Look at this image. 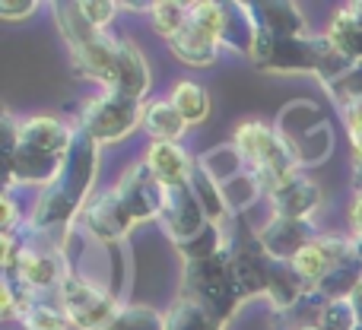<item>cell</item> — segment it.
Returning a JSON list of instances; mask_svg holds the SVG:
<instances>
[{"label":"cell","instance_id":"6da1fadb","mask_svg":"<svg viewBox=\"0 0 362 330\" xmlns=\"http://www.w3.org/2000/svg\"><path fill=\"white\" fill-rule=\"evenodd\" d=\"M76 131H70L54 114H38L19 124V146L13 159L6 163V181L48 187L61 175L74 150Z\"/></svg>","mask_w":362,"mask_h":330},{"label":"cell","instance_id":"7a4b0ae2","mask_svg":"<svg viewBox=\"0 0 362 330\" xmlns=\"http://www.w3.org/2000/svg\"><path fill=\"white\" fill-rule=\"evenodd\" d=\"M248 57L255 61V67L274 73H315L325 86H331L353 67V61H346L327 38H280L264 29H255V45Z\"/></svg>","mask_w":362,"mask_h":330},{"label":"cell","instance_id":"3957f363","mask_svg":"<svg viewBox=\"0 0 362 330\" xmlns=\"http://www.w3.org/2000/svg\"><path fill=\"white\" fill-rule=\"evenodd\" d=\"M95 146L99 143H93L83 131H76L74 150H70L61 175L38 194V204L32 210V225L35 229H54V225L70 223V216L83 204H89L86 197L95 181Z\"/></svg>","mask_w":362,"mask_h":330},{"label":"cell","instance_id":"277c9868","mask_svg":"<svg viewBox=\"0 0 362 330\" xmlns=\"http://www.w3.org/2000/svg\"><path fill=\"white\" fill-rule=\"evenodd\" d=\"M185 299L197 302L219 324H226V321L235 314L245 293H242V286H238L229 248H223L219 254L206 257V261L185 264Z\"/></svg>","mask_w":362,"mask_h":330},{"label":"cell","instance_id":"5b68a950","mask_svg":"<svg viewBox=\"0 0 362 330\" xmlns=\"http://www.w3.org/2000/svg\"><path fill=\"white\" fill-rule=\"evenodd\" d=\"M235 150L245 159L251 178L257 181L261 191H274L280 181L296 175V159L289 153L286 140L280 131H274L264 121H245L235 131Z\"/></svg>","mask_w":362,"mask_h":330},{"label":"cell","instance_id":"8992f818","mask_svg":"<svg viewBox=\"0 0 362 330\" xmlns=\"http://www.w3.org/2000/svg\"><path fill=\"white\" fill-rule=\"evenodd\" d=\"M137 124H144V108H140V102L105 89L102 95L86 102L80 131L86 134L93 143H118V140L127 137Z\"/></svg>","mask_w":362,"mask_h":330},{"label":"cell","instance_id":"52a82bcc","mask_svg":"<svg viewBox=\"0 0 362 330\" xmlns=\"http://www.w3.org/2000/svg\"><path fill=\"white\" fill-rule=\"evenodd\" d=\"M61 308L74 330H108L121 312L112 293H102L99 286L80 280V276H67L61 283Z\"/></svg>","mask_w":362,"mask_h":330},{"label":"cell","instance_id":"ba28073f","mask_svg":"<svg viewBox=\"0 0 362 330\" xmlns=\"http://www.w3.org/2000/svg\"><path fill=\"white\" fill-rule=\"evenodd\" d=\"M115 194L124 204V210L131 213L134 223H144V219H159L165 204V184L153 175V168L146 163H134L121 175V181L115 184Z\"/></svg>","mask_w":362,"mask_h":330},{"label":"cell","instance_id":"9c48e42d","mask_svg":"<svg viewBox=\"0 0 362 330\" xmlns=\"http://www.w3.org/2000/svg\"><path fill=\"white\" fill-rule=\"evenodd\" d=\"M229 254H232V267H235L242 293L245 295H257V293L267 295V280H270V264H274V257L264 251L261 238H257L255 232H248L245 223H238V235H235V242L229 244Z\"/></svg>","mask_w":362,"mask_h":330},{"label":"cell","instance_id":"30bf717a","mask_svg":"<svg viewBox=\"0 0 362 330\" xmlns=\"http://www.w3.org/2000/svg\"><path fill=\"white\" fill-rule=\"evenodd\" d=\"M159 223L169 232L172 242L181 244L197 235L210 219L204 216V210H200L197 197L191 194V187L178 184V187H165V204H163V213H159Z\"/></svg>","mask_w":362,"mask_h":330},{"label":"cell","instance_id":"8fae6325","mask_svg":"<svg viewBox=\"0 0 362 330\" xmlns=\"http://www.w3.org/2000/svg\"><path fill=\"white\" fill-rule=\"evenodd\" d=\"M353 251H356L353 242H344V238H334V235H315L289 264H293V270L308 286H318L327 276V270H331L334 264H340L344 257H350Z\"/></svg>","mask_w":362,"mask_h":330},{"label":"cell","instance_id":"7c38bea8","mask_svg":"<svg viewBox=\"0 0 362 330\" xmlns=\"http://www.w3.org/2000/svg\"><path fill=\"white\" fill-rule=\"evenodd\" d=\"M83 223H86V229L93 232L99 242L115 244L131 232L134 219H131V213L124 210V204L118 200V194H115V187H112V191H105V194H95V197L83 206Z\"/></svg>","mask_w":362,"mask_h":330},{"label":"cell","instance_id":"4fadbf2b","mask_svg":"<svg viewBox=\"0 0 362 330\" xmlns=\"http://www.w3.org/2000/svg\"><path fill=\"white\" fill-rule=\"evenodd\" d=\"M264 251L274 261H293L302 248L315 238L308 219H289V216H270V223L257 232Z\"/></svg>","mask_w":362,"mask_h":330},{"label":"cell","instance_id":"5bb4252c","mask_svg":"<svg viewBox=\"0 0 362 330\" xmlns=\"http://www.w3.org/2000/svg\"><path fill=\"white\" fill-rule=\"evenodd\" d=\"M115 67H118V42L105 32L86 42L83 48L74 51V70L86 80H95L102 83L105 89H112L115 83Z\"/></svg>","mask_w":362,"mask_h":330},{"label":"cell","instance_id":"9a60e30c","mask_svg":"<svg viewBox=\"0 0 362 330\" xmlns=\"http://www.w3.org/2000/svg\"><path fill=\"white\" fill-rule=\"evenodd\" d=\"M255 29H264L280 38H302L308 32L305 13L296 4H280V0H261V4H245Z\"/></svg>","mask_w":362,"mask_h":330},{"label":"cell","instance_id":"2e32d148","mask_svg":"<svg viewBox=\"0 0 362 330\" xmlns=\"http://www.w3.org/2000/svg\"><path fill=\"white\" fill-rule=\"evenodd\" d=\"M267 197H270V204H274V216H289V219H308L321 204L318 184L302 178L299 172L289 175L286 181H280Z\"/></svg>","mask_w":362,"mask_h":330},{"label":"cell","instance_id":"e0dca14e","mask_svg":"<svg viewBox=\"0 0 362 330\" xmlns=\"http://www.w3.org/2000/svg\"><path fill=\"white\" fill-rule=\"evenodd\" d=\"M4 276H16L29 293H42V289H51L67 280L64 276V264L54 254H48V251H25V248H19L16 267L4 270Z\"/></svg>","mask_w":362,"mask_h":330},{"label":"cell","instance_id":"ac0fdd59","mask_svg":"<svg viewBox=\"0 0 362 330\" xmlns=\"http://www.w3.org/2000/svg\"><path fill=\"white\" fill-rule=\"evenodd\" d=\"M169 48L178 61L191 64V67H213L216 54H219V38L210 35V32L200 23H194V16H191L185 29L169 38Z\"/></svg>","mask_w":362,"mask_h":330},{"label":"cell","instance_id":"d6986e66","mask_svg":"<svg viewBox=\"0 0 362 330\" xmlns=\"http://www.w3.org/2000/svg\"><path fill=\"white\" fill-rule=\"evenodd\" d=\"M150 86V70H146V57L134 42H118V67H115L112 93H121L127 99L140 102Z\"/></svg>","mask_w":362,"mask_h":330},{"label":"cell","instance_id":"ffe728a7","mask_svg":"<svg viewBox=\"0 0 362 330\" xmlns=\"http://www.w3.org/2000/svg\"><path fill=\"white\" fill-rule=\"evenodd\" d=\"M144 163L153 168V175H156V178L163 181L165 187L187 184V178H191V168H194L191 156H187V153L181 150L178 143H150Z\"/></svg>","mask_w":362,"mask_h":330},{"label":"cell","instance_id":"44dd1931","mask_svg":"<svg viewBox=\"0 0 362 330\" xmlns=\"http://www.w3.org/2000/svg\"><path fill=\"white\" fill-rule=\"evenodd\" d=\"M359 283H362V257L353 251L350 257H344L340 264H334L327 270V276L315 286V295L325 302H346L356 293Z\"/></svg>","mask_w":362,"mask_h":330},{"label":"cell","instance_id":"7402d4cb","mask_svg":"<svg viewBox=\"0 0 362 330\" xmlns=\"http://www.w3.org/2000/svg\"><path fill=\"white\" fill-rule=\"evenodd\" d=\"M187 187H191V194L197 197L200 210H204V216L210 219V223H219V219L226 216V210H229V197H226V191L216 184V178H213L210 168H206L204 163H194Z\"/></svg>","mask_w":362,"mask_h":330},{"label":"cell","instance_id":"603a6c76","mask_svg":"<svg viewBox=\"0 0 362 330\" xmlns=\"http://www.w3.org/2000/svg\"><path fill=\"white\" fill-rule=\"evenodd\" d=\"M308 283L293 270L289 261H274L270 264V280H267V295L276 308H293L305 299Z\"/></svg>","mask_w":362,"mask_h":330},{"label":"cell","instance_id":"cb8c5ba5","mask_svg":"<svg viewBox=\"0 0 362 330\" xmlns=\"http://www.w3.org/2000/svg\"><path fill=\"white\" fill-rule=\"evenodd\" d=\"M325 38L346 57V61H353V64L362 61V19L350 10V6H344V10L334 16V23H331V29H327Z\"/></svg>","mask_w":362,"mask_h":330},{"label":"cell","instance_id":"d4e9b609","mask_svg":"<svg viewBox=\"0 0 362 330\" xmlns=\"http://www.w3.org/2000/svg\"><path fill=\"white\" fill-rule=\"evenodd\" d=\"M144 127L156 143H175L181 134H185L187 121L181 118L178 108L165 99V102H153V105L144 108Z\"/></svg>","mask_w":362,"mask_h":330},{"label":"cell","instance_id":"484cf974","mask_svg":"<svg viewBox=\"0 0 362 330\" xmlns=\"http://www.w3.org/2000/svg\"><path fill=\"white\" fill-rule=\"evenodd\" d=\"M219 45H229V48L251 54V45H255V23H251L245 4H223V35Z\"/></svg>","mask_w":362,"mask_h":330},{"label":"cell","instance_id":"4316f807","mask_svg":"<svg viewBox=\"0 0 362 330\" xmlns=\"http://www.w3.org/2000/svg\"><path fill=\"white\" fill-rule=\"evenodd\" d=\"M169 102L178 108V114L187 124H200V121L210 118V95H206L204 86H197V83H191V80L175 83Z\"/></svg>","mask_w":362,"mask_h":330},{"label":"cell","instance_id":"83f0119b","mask_svg":"<svg viewBox=\"0 0 362 330\" xmlns=\"http://www.w3.org/2000/svg\"><path fill=\"white\" fill-rule=\"evenodd\" d=\"M165 330H223V324L210 312H204L197 302L181 295L165 312Z\"/></svg>","mask_w":362,"mask_h":330},{"label":"cell","instance_id":"f1b7e54d","mask_svg":"<svg viewBox=\"0 0 362 330\" xmlns=\"http://www.w3.org/2000/svg\"><path fill=\"white\" fill-rule=\"evenodd\" d=\"M327 93H331V99L337 102L340 114L344 112H362V61L353 64L344 76H337V80L327 86Z\"/></svg>","mask_w":362,"mask_h":330},{"label":"cell","instance_id":"f546056e","mask_svg":"<svg viewBox=\"0 0 362 330\" xmlns=\"http://www.w3.org/2000/svg\"><path fill=\"white\" fill-rule=\"evenodd\" d=\"M175 248L181 251L185 264L206 261V257H213V254H219V251H223V235H219L216 223H206L197 235L187 238V242H181V244H175Z\"/></svg>","mask_w":362,"mask_h":330},{"label":"cell","instance_id":"4dcf8cb0","mask_svg":"<svg viewBox=\"0 0 362 330\" xmlns=\"http://www.w3.org/2000/svg\"><path fill=\"white\" fill-rule=\"evenodd\" d=\"M108 330H165V314L153 312L150 305H121Z\"/></svg>","mask_w":362,"mask_h":330},{"label":"cell","instance_id":"1f68e13d","mask_svg":"<svg viewBox=\"0 0 362 330\" xmlns=\"http://www.w3.org/2000/svg\"><path fill=\"white\" fill-rule=\"evenodd\" d=\"M23 327L25 330H74L70 318L64 314V308H54V305H45V302H32L23 314Z\"/></svg>","mask_w":362,"mask_h":330},{"label":"cell","instance_id":"d6a6232c","mask_svg":"<svg viewBox=\"0 0 362 330\" xmlns=\"http://www.w3.org/2000/svg\"><path fill=\"white\" fill-rule=\"evenodd\" d=\"M150 13H153L156 32L169 42L172 35H178V32L187 25V19H191V4H153Z\"/></svg>","mask_w":362,"mask_h":330},{"label":"cell","instance_id":"836d02e7","mask_svg":"<svg viewBox=\"0 0 362 330\" xmlns=\"http://www.w3.org/2000/svg\"><path fill=\"white\" fill-rule=\"evenodd\" d=\"M356 324L359 321L353 314L350 302H325L318 318H315V327H321V330H353Z\"/></svg>","mask_w":362,"mask_h":330},{"label":"cell","instance_id":"e575fe53","mask_svg":"<svg viewBox=\"0 0 362 330\" xmlns=\"http://www.w3.org/2000/svg\"><path fill=\"white\" fill-rule=\"evenodd\" d=\"M80 6H83V16H86L95 29H102L105 23H112L115 10H118L115 4H95V0H86V4H80Z\"/></svg>","mask_w":362,"mask_h":330},{"label":"cell","instance_id":"d590c367","mask_svg":"<svg viewBox=\"0 0 362 330\" xmlns=\"http://www.w3.org/2000/svg\"><path fill=\"white\" fill-rule=\"evenodd\" d=\"M344 124H346V131H350L353 159L362 163V112H344Z\"/></svg>","mask_w":362,"mask_h":330},{"label":"cell","instance_id":"8d00e7d4","mask_svg":"<svg viewBox=\"0 0 362 330\" xmlns=\"http://www.w3.org/2000/svg\"><path fill=\"white\" fill-rule=\"evenodd\" d=\"M32 10H35V4H25V0H16V4H13V0H4V4H0V16H4V19L29 16Z\"/></svg>","mask_w":362,"mask_h":330},{"label":"cell","instance_id":"74e56055","mask_svg":"<svg viewBox=\"0 0 362 330\" xmlns=\"http://www.w3.org/2000/svg\"><path fill=\"white\" fill-rule=\"evenodd\" d=\"M350 225L356 232V238H362V194H356V200L350 206Z\"/></svg>","mask_w":362,"mask_h":330},{"label":"cell","instance_id":"f35d334b","mask_svg":"<svg viewBox=\"0 0 362 330\" xmlns=\"http://www.w3.org/2000/svg\"><path fill=\"white\" fill-rule=\"evenodd\" d=\"M13 223H16V210H13V200H10V194L4 197V235L10 238V232H13Z\"/></svg>","mask_w":362,"mask_h":330},{"label":"cell","instance_id":"ab89813d","mask_svg":"<svg viewBox=\"0 0 362 330\" xmlns=\"http://www.w3.org/2000/svg\"><path fill=\"white\" fill-rule=\"evenodd\" d=\"M346 302H350V308H353V314H356V321H362V283H359L356 293H353Z\"/></svg>","mask_w":362,"mask_h":330},{"label":"cell","instance_id":"60d3db41","mask_svg":"<svg viewBox=\"0 0 362 330\" xmlns=\"http://www.w3.org/2000/svg\"><path fill=\"white\" fill-rule=\"evenodd\" d=\"M353 184H356V191L362 194V163H353Z\"/></svg>","mask_w":362,"mask_h":330},{"label":"cell","instance_id":"b9f144b4","mask_svg":"<svg viewBox=\"0 0 362 330\" xmlns=\"http://www.w3.org/2000/svg\"><path fill=\"white\" fill-rule=\"evenodd\" d=\"M350 10H353V13H356V16H359V19H362V0H359V4H350Z\"/></svg>","mask_w":362,"mask_h":330},{"label":"cell","instance_id":"7bdbcfd3","mask_svg":"<svg viewBox=\"0 0 362 330\" xmlns=\"http://www.w3.org/2000/svg\"><path fill=\"white\" fill-rule=\"evenodd\" d=\"M353 244H356V254L362 257V238H356V242H353Z\"/></svg>","mask_w":362,"mask_h":330},{"label":"cell","instance_id":"ee69618b","mask_svg":"<svg viewBox=\"0 0 362 330\" xmlns=\"http://www.w3.org/2000/svg\"><path fill=\"white\" fill-rule=\"evenodd\" d=\"M353 330H362V321H359V324H356V327H353Z\"/></svg>","mask_w":362,"mask_h":330}]
</instances>
